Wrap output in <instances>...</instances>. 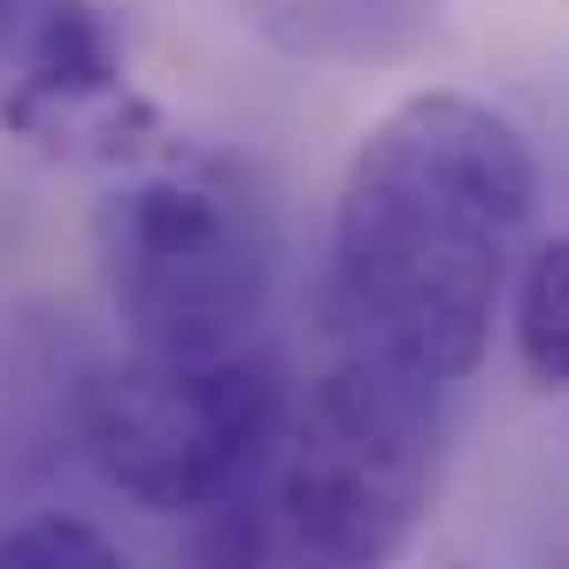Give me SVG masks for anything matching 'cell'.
Here are the masks:
<instances>
[{"label": "cell", "instance_id": "1", "mask_svg": "<svg viewBox=\"0 0 569 569\" xmlns=\"http://www.w3.org/2000/svg\"><path fill=\"white\" fill-rule=\"evenodd\" d=\"M539 200L523 131L470 93H408L362 131L331 208V300L362 347L455 385L485 362Z\"/></svg>", "mask_w": 569, "mask_h": 569}, {"label": "cell", "instance_id": "2", "mask_svg": "<svg viewBox=\"0 0 569 569\" xmlns=\"http://www.w3.org/2000/svg\"><path fill=\"white\" fill-rule=\"evenodd\" d=\"M108 300L147 355H231L270 308L278 216L223 154H154L93 208Z\"/></svg>", "mask_w": 569, "mask_h": 569}, {"label": "cell", "instance_id": "3", "mask_svg": "<svg viewBox=\"0 0 569 569\" xmlns=\"http://www.w3.org/2000/svg\"><path fill=\"white\" fill-rule=\"evenodd\" d=\"M439 378L355 339L284 416L278 500L316 569H385L439 485Z\"/></svg>", "mask_w": 569, "mask_h": 569}, {"label": "cell", "instance_id": "4", "mask_svg": "<svg viewBox=\"0 0 569 569\" xmlns=\"http://www.w3.org/2000/svg\"><path fill=\"white\" fill-rule=\"evenodd\" d=\"M284 370L254 347L231 355H147L86 362L78 385V439L93 470L154 508V516H200L223 492L278 462L284 439Z\"/></svg>", "mask_w": 569, "mask_h": 569}, {"label": "cell", "instance_id": "5", "mask_svg": "<svg viewBox=\"0 0 569 569\" xmlns=\"http://www.w3.org/2000/svg\"><path fill=\"white\" fill-rule=\"evenodd\" d=\"M239 8L278 54L331 62V70L408 62L439 31V0H239Z\"/></svg>", "mask_w": 569, "mask_h": 569}, {"label": "cell", "instance_id": "6", "mask_svg": "<svg viewBox=\"0 0 569 569\" xmlns=\"http://www.w3.org/2000/svg\"><path fill=\"white\" fill-rule=\"evenodd\" d=\"M516 355L547 392L569 400V239H547L516 278Z\"/></svg>", "mask_w": 569, "mask_h": 569}, {"label": "cell", "instance_id": "7", "mask_svg": "<svg viewBox=\"0 0 569 569\" xmlns=\"http://www.w3.org/2000/svg\"><path fill=\"white\" fill-rule=\"evenodd\" d=\"M0 569H131V562L86 516H31V523L0 531Z\"/></svg>", "mask_w": 569, "mask_h": 569}, {"label": "cell", "instance_id": "8", "mask_svg": "<svg viewBox=\"0 0 569 569\" xmlns=\"http://www.w3.org/2000/svg\"><path fill=\"white\" fill-rule=\"evenodd\" d=\"M54 16H62V0H0V78H16L31 62V47L47 39Z\"/></svg>", "mask_w": 569, "mask_h": 569}]
</instances>
